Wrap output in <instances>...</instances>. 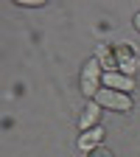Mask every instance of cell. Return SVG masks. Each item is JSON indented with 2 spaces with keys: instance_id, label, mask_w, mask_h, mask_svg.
<instances>
[{
  "instance_id": "cell-1",
  "label": "cell",
  "mask_w": 140,
  "mask_h": 157,
  "mask_svg": "<svg viewBox=\"0 0 140 157\" xmlns=\"http://www.w3.org/2000/svg\"><path fill=\"white\" fill-rule=\"evenodd\" d=\"M101 84H104V67L93 56V59L84 62V70H81V93L90 95V98H95L98 90H101Z\"/></svg>"
},
{
  "instance_id": "cell-2",
  "label": "cell",
  "mask_w": 140,
  "mask_h": 157,
  "mask_svg": "<svg viewBox=\"0 0 140 157\" xmlns=\"http://www.w3.org/2000/svg\"><path fill=\"white\" fill-rule=\"evenodd\" d=\"M93 101L101 107V109H115V112H129V109L134 107V104H132V95L118 93V90H107V87L98 90V95L93 98Z\"/></svg>"
},
{
  "instance_id": "cell-3",
  "label": "cell",
  "mask_w": 140,
  "mask_h": 157,
  "mask_svg": "<svg viewBox=\"0 0 140 157\" xmlns=\"http://www.w3.org/2000/svg\"><path fill=\"white\" fill-rule=\"evenodd\" d=\"M112 51H115V59H118V70H121V73H126V76H132V73L137 70L134 48H132V45H126V42H121V45H115Z\"/></svg>"
},
{
  "instance_id": "cell-4",
  "label": "cell",
  "mask_w": 140,
  "mask_h": 157,
  "mask_svg": "<svg viewBox=\"0 0 140 157\" xmlns=\"http://www.w3.org/2000/svg\"><path fill=\"white\" fill-rule=\"evenodd\" d=\"M104 87L107 90H118V93H134V78L121 73V70H112V73H104Z\"/></svg>"
},
{
  "instance_id": "cell-5",
  "label": "cell",
  "mask_w": 140,
  "mask_h": 157,
  "mask_svg": "<svg viewBox=\"0 0 140 157\" xmlns=\"http://www.w3.org/2000/svg\"><path fill=\"white\" fill-rule=\"evenodd\" d=\"M98 118H101V107H98L95 101H90V104L84 107L81 118H78V129H81V132H90V129H95V126H98Z\"/></svg>"
},
{
  "instance_id": "cell-6",
  "label": "cell",
  "mask_w": 140,
  "mask_h": 157,
  "mask_svg": "<svg viewBox=\"0 0 140 157\" xmlns=\"http://www.w3.org/2000/svg\"><path fill=\"white\" fill-rule=\"evenodd\" d=\"M95 59L101 62L104 73L118 70V59H115V51H112V48H107V45H98V48H95Z\"/></svg>"
},
{
  "instance_id": "cell-7",
  "label": "cell",
  "mask_w": 140,
  "mask_h": 157,
  "mask_svg": "<svg viewBox=\"0 0 140 157\" xmlns=\"http://www.w3.org/2000/svg\"><path fill=\"white\" fill-rule=\"evenodd\" d=\"M101 137H104V129L101 126H95L90 132H81V137H78V149H81V151H90L95 146H101Z\"/></svg>"
},
{
  "instance_id": "cell-8",
  "label": "cell",
  "mask_w": 140,
  "mask_h": 157,
  "mask_svg": "<svg viewBox=\"0 0 140 157\" xmlns=\"http://www.w3.org/2000/svg\"><path fill=\"white\" fill-rule=\"evenodd\" d=\"M87 157H112V151H109L107 146H95V149L87 151Z\"/></svg>"
},
{
  "instance_id": "cell-9",
  "label": "cell",
  "mask_w": 140,
  "mask_h": 157,
  "mask_svg": "<svg viewBox=\"0 0 140 157\" xmlns=\"http://www.w3.org/2000/svg\"><path fill=\"white\" fill-rule=\"evenodd\" d=\"M20 6H25V9H36V6H42V0H20Z\"/></svg>"
},
{
  "instance_id": "cell-10",
  "label": "cell",
  "mask_w": 140,
  "mask_h": 157,
  "mask_svg": "<svg viewBox=\"0 0 140 157\" xmlns=\"http://www.w3.org/2000/svg\"><path fill=\"white\" fill-rule=\"evenodd\" d=\"M132 23H134V28H137V34H140V11L134 14V20H132Z\"/></svg>"
}]
</instances>
